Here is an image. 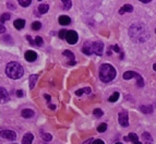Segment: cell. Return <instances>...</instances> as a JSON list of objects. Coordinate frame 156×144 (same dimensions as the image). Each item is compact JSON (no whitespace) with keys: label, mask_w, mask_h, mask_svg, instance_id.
Instances as JSON below:
<instances>
[{"label":"cell","mask_w":156,"mask_h":144,"mask_svg":"<svg viewBox=\"0 0 156 144\" xmlns=\"http://www.w3.org/2000/svg\"><path fill=\"white\" fill-rule=\"evenodd\" d=\"M45 98H46V101H47L48 103H49V102H50V99H51V97L49 96V95H48V94H46V95H45Z\"/></svg>","instance_id":"40"},{"label":"cell","mask_w":156,"mask_h":144,"mask_svg":"<svg viewBox=\"0 0 156 144\" xmlns=\"http://www.w3.org/2000/svg\"><path fill=\"white\" fill-rule=\"evenodd\" d=\"M4 32H6V27H4V24L0 22V34H4Z\"/></svg>","instance_id":"34"},{"label":"cell","mask_w":156,"mask_h":144,"mask_svg":"<svg viewBox=\"0 0 156 144\" xmlns=\"http://www.w3.org/2000/svg\"><path fill=\"white\" fill-rule=\"evenodd\" d=\"M132 77H136V80H138V79H140V77H141L139 73L134 72V71H127V72L123 73V79H125V80H130V79H132Z\"/></svg>","instance_id":"10"},{"label":"cell","mask_w":156,"mask_h":144,"mask_svg":"<svg viewBox=\"0 0 156 144\" xmlns=\"http://www.w3.org/2000/svg\"><path fill=\"white\" fill-rule=\"evenodd\" d=\"M7 7L9 8V9H12V10H14V9H15V7H14V4H12V2H8Z\"/></svg>","instance_id":"37"},{"label":"cell","mask_w":156,"mask_h":144,"mask_svg":"<svg viewBox=\"0 0 156 144\" xmlns=\"http://www.w3.org/2000/svg\"><path fill=\"white\" fill-rule=\"evenodd\" d=\"M49 108H50V109H55L56 106H55V105H49Z\"/></svg>","instance_id":"44"},{"label":"cell","mask_w":156,"mask_h":144,"mask_svg":"<svg viewBox=\"0 0 156 144\" xmlns=\"http://www.w3.org/2000/svg\"><path fill=\"white\" fill-rule=\"evenodd\" d=\"M0 137H4V139H7V140L14 141L17 139V133L13 130H2L0 131Z\"/></svg>","instance_id":"7"},{"label":"cell","mask_w":156,"mask_h":144,"mask_svg":"<svg viewBox=\"0 0 156 144\" xmlns=\"http://www.w3.org/2000/svg\"><path fill=\"white\" fill-rule=\"evenodd\" d=\"M155 33H156V30H155Z\"/></svg>","instance_id":"48"},{"label":"cell","mask_w":156,"mask_h":144,"mask_svg":"<svg viewBox=\"0 0 156 144\" xmlns=\"http://www.w3.org/2000/svg\"><path fill=\"white\" fill-rule=\"evenodd\" d=\"M66 35H67V31L66 30H61L59 32V38H61V39H65Z\"/></svg>","instance_id":"33"},{"label":"cell","mask_w":156,"mask_h":144,"mask_svg":"<svg viewBox=\"0 0 156 144\" xmlns=\"http://www.w3.org/2000/svg\"><path fill=\"white\" fill-rule=\"evenodd\" d=\"M118 98H119V93H118V92H115V93L112 94V96L108 98V101L110 102V103H114V102L118 101Z\"/></svg>","instance_id":"26"},{"label":"cell","mask_w":156,"mask_h":144,"mask_svg":"<svg viewBox=\"0 0 156 144\" xmlns=\"http://www.w3.org/2000/svg\"><path fill=\"white\" fill-rule=\"evenodd\" d=\"M32 29L34 31H38L42 29V24L41 22H38V21H35V22H33L32 23Z\"/></svg>","instance_id":"27"},{"label":"cell","mask_w":156,"mask_h":144,"mask_svg":"<svg viewBox=\"0 0 156 144\" xmlns=\"http://www.w3.org/2000/svg\"><path fill=\"white\" fill-rule=\"evenodd\" d=\"M128 139H129L130 141H132L134 144H143L142 142H140L138 135H136V133H133V132H130L129 135H128Z\"/></svg>","instance_id":"16"},{"label":"cell","mask_w":156,"mask_h":144,"mask_svg":"<svg viewBox=\"0 0 156 144\" xmlns=\"http://www.w3.org/2000/svg\"><path fill=\"white\" fill-rule=\"evenodd\" d=\"M140 109H141V111H142L143 114H145V115L152 114V113H153V107H152V106H141V107H140Z\"/></svg>","instance_id":"19"},{"label":"cell","mask_w":156,"mask_h":144,"mask_svg":"<svg viewBox=\"0 0 156 144\" xmlns=\"http://www.w3.org/2000/svg\"><path fill=\"white\" fill-rule=\"evenodd\" d=\"M129 35L131 39H133L136 43H143L149 37V32L144 24L136 23L130 26Z\"/></svg>","instance_id":"1"},{"label":"cell","mask_w":156,"mask_h":144,"mask_svg":"<svg viewBox=\"0 0 156 144\" xmlns=\"http://www.w3.org/2000/svg\"><path fill=\"white\" fill-rule=\"evenodd\" d=\"M93 114L95 115L96 117H102L103 115H104V113H103V111L101 110L99 108H96V109H94V110H93Z\"/></svg>","instance_id":"32"},{"label":"cell","mask_w":156,"mask_h":144,"mask_svg":"<svg viewBox=\"0 0 156 144\" xmlns=\"http://www.w3.org/2000/svg\"><path fill=\"white\" fill-rule=\"evenodd\" d=\"M110 48H112L114 51H116V53H119V51H120V49H119V47L117 46V45H114V46H112Z\"/></svg>","instance_id":"35"},{"label":"cell","mask_w":156,"mask_h":144,"mask_svg":"<svg viewBox=\"0 0 156 144\" xmlns=\"http://www.w3.org/2000/svg\"><path fill=\"white\" fill-rule=\"evenodd\" d=\"M116 144H122V143H120V142H118V143H116Z\"/></svg>","instance_id":"47"},{"label":"cell","mask_w":156,"mask_h":144,"mask_svg":"<svg viewBox=\"0 0 156 144\" xmlns=\"http://www.w3.org/2000/svg\"><path fill=\"white\" fill-rule=\"evenodd\" d=\"M66 39L70 45H74L79 39L78 33L74 31H67V35H66Z\"/></svg>","instance_id":"5"},{"label":"cell","mask_w":156,"mask_h":144,"mask_svg":"<svg viewBox=\"0 0 156 144\" xmlns=\"http://www.w3.org/2000/svg\"><path fill=\"white\" fill-rule=\"evenodd\" d=\"M9 99H10V96H9L8 91L4 87H0V104H4L9 102Z\"/></svg>","instance_id":"8"},{"label":"cell","mask_w":156,"mask_h":144,"mask_svg":"<svg viewBox=\"0 0 156 144\" xmlns=\"http://www.w3.org/2000/svg\"><path fill=\"white\" fill-rule=\"evenodd\" d=\"M33 139H34L33 134L28 132V133L25 134V135L23 137V139H22V144H32Z\"/></svg>","instance_id":"13"},{"label":"cell","mask_w":156,"mask_h":144,"mask_svg":"<svg viewBox=\"0 0 156 144\" xmlns=\"http://www.w3.org/2000/svg\"><path fill=\"white\" fill-rule=\"evenodd\" d=\"M106 129H107V124H101L98 126V128H97V131H98V132H105Z\"/></svg>","instance_id":"31"},{"label":"cell","mask_w":156,"mask_h":144,"mask_svg":"<svg viewBox=\"0 0 156 144\" xmlns=\"http://www.w3.org/2000/svg\"><path fill=\"white\" fill-rule=\"evenodd\" d=\"M123 140H125V141H129V139H128V137H123Z\"/></svg>","instance_id":"46"},{"label":"cell","mask_w":156,"mask_h":144,"mask_svg":"<svg viewBox=\"0 0 156 144\" xmlns=\"http://www.w3.org/2000/svg\"><path fill=\"white\" fill-rule=\"evenodd\" d=\"M92 48H93V54L97 55V56H103L104 44L102 42H94V43H92Z\"/></svg>","instance_id":"4"},{"label":"cell","mask_w":156,"mask_h":144,"mask_svg":"<svg viewBox=\"0 0 156 144\" xmlns=\"http://www.w3.org/2000/svg\"><path fill=\"white\" fill-rule=\"evenodd\" d=\"M70 23H71V19L68 15H61V17H59V24H61V25H69Z\"/></svg>","instance_id":"14"},{"label":"cell","mask_w":156,"mask_h":144,"mask_svg":"<svg viewBox=\"0 0 156 144\" xmlns=\"http://www.w3.org/2000/svg\"><path fill=\"white\" fill-rule=\"evenodd\" d=\"M133 11V8L131 4H125L123 7L120 8V10H119V13L120 14H123L126 13V12H132Z\"/></svg>","instance_id":"18"},{"label":"cell","mask_w":156,"mask_h":144,"mask_svg":"<svg viewBox=\"0 0 156 144\" xmlns=\"http://www.w3.org/2000/svg\"><path fill=\"white\" fill-rule=\"evenodd\" d=\"M84 93L90 94V93H91V88H90V87H85V88L79 90V91H77V92H75V95H77V96H81L82 94H84Z\"/></svg>","instance_id":"23"},{"label":"cell","mask_w":156,"mask_h":144,"mask_svg":"<svg viewBox=\"0 0 156 144\" xmlns=\"http://www.w3.org/2000/svg\"><path fill=\"white\" fill-rule=\"evenodd\" d=\"M13 25L17 30H22L25 26V20L24 19H17L13 22Z\"/></svg>","instance_id":"12"},{"label":"cell","mask_w":156,"mask_h":144,"mask_svg":"<svg viewBox=\"0 0 156 144\" xmlns=\"http://www.w3.org/2000/svg\"><path fill=\"white\" fill-rule=\"evenodd\" d=\"M21 116L23 118H32L34 116V111L31 109H23L21 111Z\"/></svg>","instance_id":"17"},{"label":"cell","mask_w":156,"mask_h":144,"mask_svg":"<svg viewBox=\"0 0 156 144\" xmlns=\"http://www.w3.org/2000/svg\"><path fill=\"white\" fill-rule=\"evenodd\" d=\"M92 141H93V139H88V140H86L84 143H82V144H91Z\"/></svg>","instance_id":"41"},{"label":"cell","mask_w":156,"mask_h":144,"mask_svg":"<svg viewBox=\"0 0 156 144\" xmlns=\"http://www.w3.org/2000/svg\"><path fill=\"white\" fill-rule=\"evenodd\" d=\"M62 6H63V9H65V10H69L72 6V2L70 0H62Z\"/></svg>","instance_id":"24"},{"label":"cell","mask_w":156,"mask_h":144,"mask_svg":"<svg viewBox=\"0 0 156 144\" xmlns=\"http://www.w3.org/2000/svg\"><path fill=\"white\" fill-rule=\"evenodd\" d=\"M43 43H44V40H43V38H42L41 36H36V37H35L34 44L36 45V46H42V45H43Z\"/></svg>","instance_id":"29"},{"label":"cell","mask_w":156,"mask_h":144,"mask_svg":"<svg viewBox=\"0 0 156 144\" xmlns=\"http://www.w3.org/2000/svg\"><path fill=\"white\" fill-rule=\"evenodd\" d=\"M116 75H117V72L112 64H104L99 68V79L105 83L112 81L116 77Z\"/></svg>","instance_id":"3"},{"label":"cell","mask_w":156,"mask_h":144,"mask_svg":"<svg viewBox=\"0 0 156 144\" xmlns=\"http://www.w3.org/2000/svg\"><path fill=\"white\" fill-rule=\"evenodd\" d=\"M24 73L23 67L21 66L17 61H11L7 64L6 67V74L8 77H10L12 80H17L20 79Z\"/></svg>","instance_id":"2"},{"label":"cell","mask_w":156,"mask_h":144,"mask_svg":"<svg viewBox=\"0 0 156 144\" xmlns=\"http://www.w3.org/2000/svg\"><path fill=\"white\" fill-rule=\"evenodd\" d=\"M142 139H143V141L145 142V144H153V137L149 132H143Z\"/></svg>","instance_id":"15"},{"label":"cell","mask_w":156,"mask_h":144,"mask_svg":"<svg viewBox=\"0 0 156 144\" xmlns=\"http://www.w3.org/2000/svg\"><path fill=\"white\" fill-rule=\"evenodd\" d=\"M17 97H22V96H23V92H22L21 90H19L17 92Z\"/></svg>","instance_id":"39"},{"label":"cell","mask_w":156,"mask_h":144,"mask_svg":"<svg viewBox=\"0 0 156 144\" xmlns=\"http://www.w3.org/2000/svg\"><path fill=\"white\" fill-rule=\"evenodd\" d=\"M68 64H71V66H74V64H77V62H75V61L73 60V61H68Z\"/></svg>","instance_id":"42"},{"label":"cell","mask_w":156,"mask_h":144,"mask_svg":"<svg viewBox=\"0 0 156 144\" xmlns=\"http://www.w3.org/2000/svg\"><path fill=\"white\" fill-rule=\"evenodd\" d=\"M82 51H83L85 55H88V56L93 54L92 43H90V42H86V43H84V45H83V48H82Z\"/></svg>","instance_id":"11"},{"label":"cell","mask_w":156,"mask_h":144,"mask_svg":"<svg viewBox=\"0 0 156 144\" xmlns=\"http://www.w3.org/2000/svg\"><path fill=\"white\" fill-rule=\"evenodd\" d=\"M17 2H19V4L22 6V7H28L32 1H31V0H19Z\"/></svg>","instance_id":"28"},{"label":"cell","mask_w":156,"mask_h":144,"mask_svg":"<svg viewBox=\"0 0 156 144\" xmlns=\"http://www.w3.org/2000/svg\"><path fill=\"white\" fill-rule=\"evenodd\" d=\"M48 9H49V6H48L47 4H39V7H38V11H39V13L41 14L46 13L48 11Z\"/></svg>","instance_id":"20"},{"label":"cell","mask_w":156,"mask_h":144,"mask_svg":"<svg viewBox=\"0 0 156 144\" xmlns=\"http://www.w3.org/2000/svg\"><path fill=\"white\" fill-rule=\"evenodd\" d=\"M153 69H154V70L156 71V64H153Z\"/></svg>","instance_id":"45"},{"label":"cell","mask_w":156,"mask_h":144,"mask_svg":"<svg viewBox=\"0 0 156 144\" xmlns=\"http://www.w3.org/2000/svg\"><path fill=\"white\" fill-rule=\"evenodd\" d=\"M63 55H65L66 57L70 58L72 61H73V59H74V55H73V53H71L70 50H65V51H63ZM71 60H70V61H71Z\"/></svg>","instance_id":"30"},{"label":"cell","mask_w":156,"mask_h":144,"mask_svg":"<svg viewBox=\"0 0 156 144\" xmlns=\"http://www.w3.org/2000/svg\"><path fill=\"white\" fill-rule=\"evenodd\" d=\"M26 39L28 40V43H30L31 45H35V44H34V40L31 38V36H28V35H27V36H26Z\"/></svg>","instance_id":"38"},{"label":"cell","mask_w":156,"mask_h":144,"mask_svg":"<svg viewBox=\"0 0 156 144\" xmlns=\"http://www.w3.org/2000/svg\"><path fill=\"white\" fill-rule=\"evenodd\" d=\"M119 124H121L122 127H128L129 126V117H128V113L126 110H122L119 113L118 116Z\"/></svg>","instance_id":"6"},{"label":"cell","mask_w":156,"mask_h":144,"mask_svg":"<svg viewBox=\"0 0 156 144\" xmlns=\"http://www.w3.org/2000/svg\"><path fill=\"white\" fill-rule=\"evenodd\" d=\"M141 2H143V4H147V2H149V0H141Z\"/></svg>","instance_id":"43"},{"label":"cell","mask_w":156,"mask_h":144,"mask_svg":"<svg viewBox=\"0 0 156 144\" xmlns=\"http://www.w3.org/2000/svg\"><path fill=\"white\" fill-rule=\"evenodd\" d=\"M92 144H105L104 142H103V140H101V139H97V140H94V142Z\"/></svg>","instance_id":"36"},{"label":"cell","mask_w":156,"mask_h":144,"mask_svg":"<svg viewBox=\"0 0 156 144\" xmlns=\"http://www.w3.org/2000/svg\"><path fill=\"white\" fill-rule=\"evenodd\" d=\"M36 81H37V75L35 74H32L30 77V88H33L36 84Z\"/></svg>","instance_id":"22"},{"label":"cell","mask_w":156,"mask_h":144,"mask_svg":"<svg viewBox=\"0 0 156 144\" xmlns=\"http://www.w3.org/2000/svg\"><path fill=\"white\" fill-rule=\"evenodd\" d=\"M41 137L42 139L45 141V142H49V141L52 140V137H51L49 133H46V132H44V131H42L41 132Z\"/></svg>","instance_id":"21"},{"label":"cell","mask_w":156,"mask_h":144,"mask_svg":"<svg viewBox=\"0 0 156 144\" xmlns=\"http://www.w3.org/2000/svg\"><path fill=\"white\" fill-rule=\"evenodd\" d=\"M11 18V14L10 13H4L1 14V17H0V22L1 23H4V22H6V21L10 20Z\"/></svg>","instance_id":"25"},{"label":"cell","mask_w":156,"mask_h":144,"mask_svg":"<svg viewBox=\"0 0 156 144\" xmlns=\"http://www.w3.org/2000/svg\"><path fill=\"white\" fill-rule=\"evenodd\" d=\"M24 57H25V60L28 61V62H33V61L36 60V58H37V54L35 53L34 50H27L24 55Z\"/></svg>","instance_id":"9"}]
</instances>
